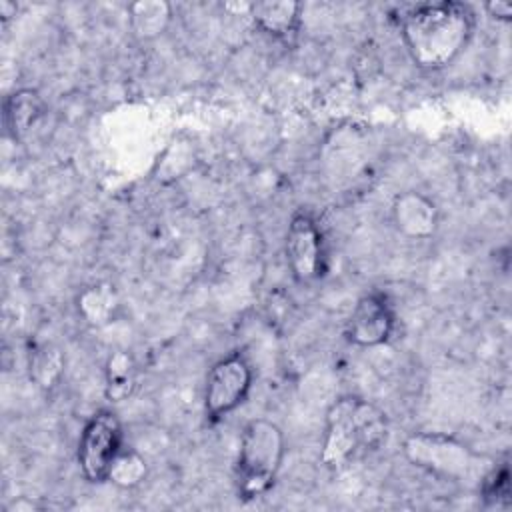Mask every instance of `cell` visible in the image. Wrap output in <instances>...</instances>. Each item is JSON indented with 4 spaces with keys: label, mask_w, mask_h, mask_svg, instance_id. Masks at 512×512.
<instances>
[{
    "label": "cell",
    "mask_w": 512,
    "mask_h": 512,
    "mask_svg": "<svg viewBox=\"0 0 512 512\" xmlns=\"http://www.w3.org/2000/svg\"><path fill=\"white\" fill-rule=\"evenodd\" d=\"M404 456L418 468L450 482L480 486L492 466L464 442L442 432H416L404 440Z\"/></svg>",
    "instance_id": "cell-4"
},
{
    "label": "cell",
    "mask_w": 512,
    "mask_h": 512,
    "mask_svg": "<svg viewBox=\"0 0 512 512\" xmlns=\"http://www.w3.org/2000/svg\"><path fill=\"white\" fill-rule=\"evenodd\" d=\"M132 28L140 36H156L166 28L170 6L166 2H136L128 8Z\"/></svg>",
    "instance_id": "cell-15"
},
{
    "label": "cell",
    "mask_w": 512,
    "mask_h": 512,
    "mask_svg": "<svg viewBox=\"0 0 512 512\" xmlns=\"http://www.w3.org/2000/svg\"><path fill=\"white\" fill-rule=\"evenodd\" d=\"M44 100L32 88H20L12 92L4 102V126L16 140L24 136L44 114Z\"/></svg>",
    "instance_id": "cell-11"
},
{
    "label": "cell",
    "mask_w": 512,
    "mask_h": 512,
    "mask_svg": "<svg viewBox=\"0 0 512 512\" xmlns=\"http://www.w3.org/2000/svg\"><path fill=\"white\" fill-rule=\"evenodd\" d=\"M286 262L300 284L316 282L326 272V250H324V236L316 222V218L306 212L298 210L288 224L286 230Z\"/></svg>",
    "instance_id": "cell-7"
},
{
    "label": "cell",
    "mask_w": 512,
    "mask_h": 512,
    "mask_svg": "<svg viewBox=\"0 0 512 512\" xmlns=\"http://www.w3.org/2000/svg\"><path fill=\"white\" fill-rule=\"evenodd\" d=\"M300 10L302 6L292 0L250 4V16L254 24L278 40H290L296 36L300 26Z\"/></svg>",
    "instance_id": "cell-10"
},
{
    "label": "cell",
    "mask_w": 512,
    "mask_h": 512,
    "mask_svg": "<svg viewBox=\"0 0 512 512\" xmlns=\"http://www.w3.org/2000/svg\"><path fill=\"white\" fill-rule=\"evenodd\" d=\"M386 434V414L378 406L358 396H342L326 412L320 460L326 468L340 470L354 458L378 450Z\"/></svg>",
    "instance_id": "cell-2"
},
{
    "label": "cell",
    "mask_w": 512,
    "mask_h": 512,
    "mask_svg": "<svg viewBox=\"0 0 512 512\" xmlns=\"http://www.w3.org/2000/svg\"><path fill=\"white\" fill-rule=\"evenodd\" d=\"M486 10L490 12V16L500 18V20H508L512 16V4L506 2V0L490 2V4H486Z\"/></svg>",
    "instance_id": "cell-18"
},
{
    "label": "cell",
    "mask_w": 512,
    "mask_h": 512,
    "mask_svg": "<svg viewBox=\"0 0 512 512\" xmlns=\"http://www.w3.org/2000/svg\"><path fill=\"white\" fill-rule=\"evenodd\" d=\"M116 308L118 300L110 284H94L78 298V310L90 324H106Z\"/></svg>",
    "instance_id": "cell-12"
},
{
    "label": "cell",
    "mask_w": 512,
    "mask_h": 512,
    "mask_svg": "<svg viewBox=\"0 0 512 512\" xmlns=\"http://www.w3.org/2000/svg\"><path fill=\"white\" fill-rule=\"evenodd\" d=\"M284 458V434L278 424L258 418L250 420L240 438L236 458V492L242 500L264 496L280 470Z\"/></svg>",
    "instance_id": "cell-3"
},
{
    "label": "cell",
    "mask_w": 512,
    "mask_h": 512,
    "mask_svg": "<svg viewBox=\"0 0 512 512\" xmlns=\"http://www.w3.org/2000/svg\"><path fill=\"white\" fill-rule=\"evenodd\" d=\"M474 14L462 2L418 4L402 16L400 34L412 62L424 70L452 64L468 46Z\"/></svg>",
    "instance_id": "cell-1"
},
{
    "label": "cell",
    "mask_w": 512,
    "mask_h": 512,
    "mask_svg": "<svg viewBox=\"0 0 512 512\" xmlns=\"http://www.w3.org/2000/svg\"><path fill=\"white\" fill-rule=\"evenodd\" d=\"M146 474L148 466L144 456L138 454L134 448H122L110 466L108 482L120 488H134L146 478Z\"/></svg>",
    "instance_id": "cell-14"
},
{
    "label": "cell",
    "mask_w": 512,
    "mask_h": 512,
    "mask_svg": "<svg viewBox=\"0 0 512 512\" xmlns=\"http://www.w3.org/2000/svg\"><path fill=\"white\" fill-rule=\"evenodd\" d=\"M136 382V368L126 352H116L106 364V396L110 400H124L130 396Z\"/></svg>",
    "instance_id": "cell-13"
},
{
    "label": "cell",
    "mask_w": 512,
    "mask_h": 512,
    "mask_svg": "<svg viewBox=\"0 0 512 512\" xmlns=\"http://www.w3.org/2000/svg\"><path fill=\"white\" fill-rule=\"evenodd\" d=\"M122 424L112 410L94 412L84 424L78 440V466L92 484L108 480L110 466L122 450Z\"/></svg>",
    "instance_id": "cell-5"
},
{
    "label": "cell",
    "mask_w": 512,
    "mask_h": 512,
    "mask_svg": "<svg viewBox=\"0 0 512 512\" xmlns=\"http://www.w3.org/2000/svg\"><path fill=\"white\" fill-rule=\"evenodd\" d=\"M480 494L484 500L498 504V502H508V494H510V472H508V464L502 466H492L486 476L482 478L480 486H478Z\"/></svg>",
    "instance_id": "cell-17"
},
{
    "label": "cell",
    "mask_w": 512,
    "mask_h": 512,
    "mask_svg": "<svg viewBox=\"0 0 512 512\" xmlns=\"http://www.w3.org/2000/svg\"><path fill=\"white\" fill-rule=\"evenodd\" d=\"M394 328L396 314L390 300L386 294L374 290L356 302L346 322V338L354 346L372 348L388 342L394 334Z\"/></svg>",
    "instance_id": "cell-8"
},
{
    "label": "cell",
    "mask_w": 512,
    "mask_h": 512,
    "mask_svg": "<svg viewBox=\"0 0 512 512\" xmlns=\"http://www.w3.org/2000/svg\"><path fill=\"white\" fill-rule=\"evenodd\" d=\"M252 378V366L242 352H232L218 360L210 368L204 386V410L208 420H222L236 410L246 400Z\"/></svg>",
    "instance_id": "cell-6"
},
{
    "label": "cell",
    "mask_w": 512,
    "mask_h": 512,
    "mask_svg": "<svg viewBox=\"0 0 512 512\" xmlns=\"http://www.w3.org/2000/svg\"><path fill=\"white\" fill-rule=\"evenodd\" d=\"M392 218L404 236L416 240L430 238L438 228V210L434 202L414 190H406L394 198Z\"/></svg>",
    "instance_id": "cell-9"
},
{
    "label": "cell",
    "mask_w": 512,
    "mask_h": 512,
    "mask_svg": "<svg viewBox=\"0 0 512 512\" xmlns=\"http://www.w3.org/2000/svg\"><path fill=\"white\" fill-rule=\"evenodd\" d=\"M30 374L36 378V382L44 388H50L52 384L58 382L62 374V356L56 348H42L34 352L30 360Z\"/></svg>",
    "instance_id": "cell-16"
}]
</instances>
